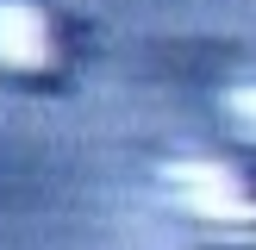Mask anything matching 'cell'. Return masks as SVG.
Returning <instances> with one entry per match:
<instances>
[{
	"instance_id": "obj_1",
	"label": "cell",
	"mask_w": 256,
	"mask_h": 250,
	"mask_svg": "<svg viewBox=\"0 0 256 250\" xmlns=\"http://www.w3.org/2000/svg\"><path fill=\"white\" fill-rule=\"evenodd\" d=\"M156 175H162V194H169V206L182 219H194L200 232L225 238V244H256V182L232 156L182 150Z\"/></svg>"
},
{
	"instance_id": "obj_2",
	"label": "cell",
	"mask_w": 256,
	"mask_h": 250,
	"mask_svg": "<svg viewBox=\"0 0 256 250\" xmlns=\"http://www.w3.org/2000/svg\"><path fill=\"white\" fill-rule=\"evenodd\" d=\"M56 56V32H50V12L38 0H0V69H44Z\"/></svg>"
},
{
	"instance_id": "obj_3",
	"label": "cell",
	"mask_w": 256,
	"mask_h": 250,
	"mask_svg": "<svg viewBox=\"0 0 256 250\" xmlns=\"http://www.w3.org/2000/svg\"><path fill=\"white\" fill-rule=\"evenodd\" d=\"M219 119L232 125V138L256 144V75H232L219 94Z\"/></svg>"
}]
</instances>
